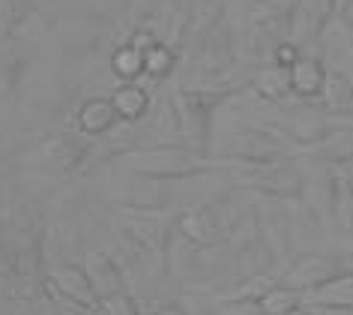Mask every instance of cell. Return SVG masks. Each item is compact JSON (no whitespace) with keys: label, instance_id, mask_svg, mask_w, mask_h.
Listing matches in <instances>:
<instances>
[{"label":"cell","instance_id":"cell-1","mask_svg":"<svg viewBox=\"0 0 353 315\" xmlns=\"http://www.w3.org/2000/svg\"><path fill=\"white\" fill-rule=\"evenodd\" d=\"M123 165L150 180H189L198 174H210L216 169H225V160H207L204 153L192 151L186 144H153L138 147L123 156Z\"/></svg>","mask_w":353,"mask_h":315},{"label":"cell","instance_id":"cell-2","mask_svg":"<svg viewBox=\"0 0 353 315\" xmlns=\"http://www.w3.org/2000/svg\"><path fill=\"white\" fill-rule=\"evenodd\" d=\"M222 153L228 156L225 162L234 165H272V162H285L294 156V147H290L285 138L272 135L270 129H240V133H231L228 142L222 144Z\"/></svg>","mask_w":353,"mask_h":315},{"label":"cell","instance_id":"cell-3","mask_svg":"<svg viewBox=\"0 0 353 315\" xmlns=\"http://www.w3.org/2000/svg\"><path fill=\"white\" fill-rule=\"evenodd\" d=\"M234 165V162H231ZM240 169V165H236ZM240 183L245 187L267 192L272 198H299L303 195V174L288 162H272V165H243L240 169Z\"/></svg>","mask_w":353,"mask_h":315},{"label":"cell","instance_id":"cell-4","mask_svg":"<svg viewBox=\"0 0 353 315\" xmlns=\"http://www.w3.org/2000/svg\"><path fill=\"white\" fill-rule=\"evenodd\" d=\"M120 229L123 234L138 243L141 249L147 252H156L162 256L168 249V240H171V222L162 220V213H144V210H135V207H126L120 210Z\"/></svg>","mask_w":353,"mask_h":315},{"label":"cell","instance_id":"cell-5","mask_svg":"<svg viewBox=\"0 0 353 315\" xmlns=\"http://www.w3.org/2000/svg\"><path fill=\"white\" fill-rule=\"evenodd\" d=\"M176 231L195 247H216L219 240H225L234 231V222L225 220V210L219 207H195L180 213Z\"/></svg>","mask_w":353,"mask_h":315},{"label":"cell","instance_id":"cell-6","mask_svg":"<svg viewBox=\"0 0 353 315\" xmlns=\"http://www.w3.org/2000/svg\"><path fill=\"white\" fill-rule=\"evenodd\" d=\"M339 274H341V261L321 256V252H305V256H299L294 265L285 270V276H281L279 285H285L296 294H308V292H314L317 285L330 283V279L339 276Z\"/></svg>","mask_w":353,"mask_h":315},{"label":"cell","instance_id":"cell-7","mask_svg":"<svg viewBox=\"0 0 353 315\" xmlns=\"http://www.w3.org/2000/svg\"><path fill=\"white\" fill-rule=\"evenodd\" d=\"M48 288L63 300L81 303L96 309V294L90 288V279H87L84 267L75 265V261H63V265H54L48 270Z\"/></svg>","mask_w":353,"mask_h":315},{"label":"cell","instance_id":"cell-8","mask_svg":"<svg viewBox=\"0 0 353 315\" xmlns=\"http://www.w3.org/2000/svg\"><path fill=\"white\" fill-rule=\"evenodd\" d=\"M87 156V144L75 135H51L46 142L37 144L33 151V160L42 162L46 169H54V171H72L84 162Z\"/></svg>","mask_w":353,"mask_h":315},{"label":"cell","instance_id":"cell-9","mask_svg":"<svg viewBox=\"0 0 353 315\" xmlns=\"http://www.w3.org/2000/svg\"><path fill=\"white\" fill-rule=\"evenodd\" d=\"M326 195L341 231H353V171L347 165H326Z\"/></svg>","mask_w":353,"mask_h":315},{"label":"cell","instance_id":"cell-10","mask_svg":"<svg viewBox=\"0 0 353 315\" xmlns=\"http://www.w3.org/2000/svg\"><path fill=\"white\" fill-rule=\"evenodd\" d=\"M330 12L332 0H299L294 19H290V42H296L299 48L305 42H317L326 21H330Z\"/></svg>","mask_w":353,"mask_h":315},{"label":"cell","instance_id":"cell-11","mask_svg":"<svg viewBox=\"0 0 353 315\" xmlns=\"http://www.w3.org/2000/svg\"><path fill=\"white\" fill-rule=\"evenodd\" d=\"M81 267H84L87 279H90L96 300L123 292V274H120V267L111 261V256H105V252H87Z\"/></svg>","mask_w":353,"mask_h":315},{"label":"cell","instance_id":"cell-12","mask_svg":"<svg viewBox=\"0 0 353 315\" xmlns=\"http://www.w3.org/2000/svg\"><path fill=\"white\" fill-rule=\"evenodd\" d=\"M321 99V108L323 115H353V84L350 78L341 73V69H326V78H323V87L317 93Z\"/></svg>","mask_w":353,"mask_h":315},{"label":"cell","instance_id":"cell-13","mask_svg":"<svg viewBox=\"0 0 353 315\" xmlns=\"http://www.w3.org/2000/svg\"><path fill=\"white\" fill-rule=\"evenodd\" d=\"M308 303L317 309H339V312H350L353 309V274H341L332 276L330 283L317 285L314 292H308Z\"/></svg>","mask_w":353,"mask_h":315},{"label":"cell","instance_id":"cell-14","mask_svg":"<svg viewBox=\"0 0 353 315\" xmlns=\"http://www.w3.org/2000/svg\"><path fill=\"white\" fill-rule=\"evenodd\" d=\"M117 111H114L111 99L105 96H96V99H87L81 108H78V129L87 138H102L105 133H111L117 126Z\"/></svg>","mask_w":353,"mask_h":315},{"label":"cell","instance_id":"cell-15","mask_svg":"<svg viewBox=\"0 0 353 315\" xmlns=\"http://www.w3.org/2000/svg\"><path fill=\"white\" fill-rule=\"evenodd\" d=\"M288 73H290V93H296L299 99H317L326 78L323 60L303 55L294 66H288Z\"/></svg>","mask_w":353,"mask_h":315},{"label":"cell","instance_id":"cell-16","mask_svg":"<svg viewBox=\"0 0 353 315\" xmlns=\"http://www.w3.org/2000/svg\"><path fill=\"white\" fill-rule=\"evenodd\" d=\"M252 90L258 93L263 102H272V105L285 102L290 96V73L285 66H276V64L261 66L258 73L252 75Z\"/></svg>","mask_w":353,"mask_h":315},{"label":"cell","instance_id":"cell-17","mask_svg":"<svg viewBox=\"0 0 353 315\" xmlns=\"http://www.w3.org/2000/svg\"><path fill=\"white\" fill-rule=\"evenodd\" d=\"M111 105H114V111H117V117L120 120H129V124H135V120L141 117H147V111H150V93L144 90L141 84L135 82H126L123 87H117L111 96Z\"/></svg>","mask_w":353,"mask_h":315},{"label":"cell","instance_id":"cell-18","mask_svg":"<svg viewBox=\"0 0 353 315\" xmlns=\"http://www.w3.org/2000/svg\"><path fill=\"white\" fill-rule=\"evenodd\" d=\"M111 69L123 78V82H135L138 75H144V55H141V51H135V48H132L129 42H126L123 48L114 51Z\"/></svg>","mask_w":353,"mask_h":315},{"label":"cell","instance_id":"cell-19","mask_svg":"<svg viewBox=\"0 0 353 315\" xmlns=\"http://www.w3.org/2000/svg\"><path fill=\"white\" fill-rule=\"evenodd\" d=\"M299 297L303 294L290 292V288H285V285H272L258 303H261L263 315H285V312L294 309V306H299Z\"/></svg>","mask_w":353,"mask_h":315},{"label":"cell","instance_id":"cell-20","mask_svg":"<svg viewBox=\"0 0 353 315\" xmlns=\"http://www.w3.org/2000/svg\"><path fill=\"white\" fill-rule=\"evenodd\" d=\"M174 51L165 46V42H156L153 48L144 55V73L153 78V82H162L165 75H171V69H174Z\"/></svg>","mask_w":353,"mask_h":315},{"label":"cell","instance_id":"cell-21","mask_svg":"<svg viewBox=\"0 0 353 315\" xmlns=\"http://www.w3.org/2000/svg\"><path fill=\"white\" fill-rule=\"evenodd\" d=\"M96 315H141V309H138L135 297L123 288L117 294L99 297V300H96Z\"/></svg>","mask_w":353,"mask_h":315},{"label":"cell","instance_id":"cell-22","mask_svg":"<svg viewBox=\"0 0 353 315\" xmlns=\"http://www.w3.org/2000/svg\"><path fill=\"white\" fill-rule=\"evenodd\" d=\"M299 57H303V48H299L296 42H290V39H281L279 46L272 48V64H276V66L288 69V66H294Z\"/></svg>","mask_w":353,"mask_h":315},{"label":"cell","instance_id":"cell-23","mask_svg":"<svg viewBox=\"0 0 353 315\" xmlns=\"http://www.w3.org/2000/svg\"><path fill=\"white\" fill-rule=\"evenodd\" d=\"M216 315H263L258 300H243V297H234L225 306H219Z\"/></svg>","mask_w":353,"mask_h":315},{"label":"cell","instance_id":"cell-24","mask_svg":"<svg viewBox=\"0 0 353 315\" xmlns=\"http://www.w3.org/2000/svg\"><path fill=\"white\" fill-rule=\"evenodd\" d=\"M57 312H60V315H96V309H90V306L63 300V297H57Z\"/></svg>","mask_w":353,"mask_h":315},{"label":"cell","instance_id":"cell-25","mask_svg":"<svg viewBox=\"0 0 353 315\" xmlns=\"http://www.w3.org/2000/svg\"><path fill=\"white\" fill-rule=\"evenodd\" d=\"M156 42H159V39H153V37H150V33H135V37L129 39V46L135 48V51H141V55H147V51L153 48Z\"/></svg>","mask_w":353,"mask_h":315},{"label":"cell","instance_id":"cell-26","mask_svg":"<svg viewBox=\"0 0 353 315\" xmlns=\"http://www.w3.org/2000/svg\"><path fill=\"white\" fill-rule=\"evenodd\" d=\"M156 315H186V309H183V306H176V303H165Z\"/></svg>","mask_w":353,"mask_h":315},{"label":"cell","instance_id":"cell-27","mask_svg":"<svg viewBox=\"0 0 353 315\" xmlns=\"http://www.w3.org/2000/svg\"><path fill=\"white\" fill-rule=\"evenodd\" d=\"M341 21H344V24H347V28L353 30V0H350V3L341 10Z\"/></svg>","mask_w":353,"mask_h":315},{"label":"cell","instance_id":"cell-28","mask_svg":"<svg viewBox=\"0 0 353 315\" xmlns=\"http://www.w3.org/2000/svg\"><path fill=\"white\" fill-rule=\"evenodd\" d=\"M285 315H312V312H308V309H303V306H294V309H290V312H285Z\"/></svg>","mask_w":353,"mask_h":315},{"label":"cell","instance_id":"cell-29","mask_svg":"<svg viewBox=\"0 0 353 315\" xmlns=\"http://www.w3.org/2000/svg\"><path fill=\"white\" fill-rule=\"evenodd\" d=\"M344 75H347V78H350V84H353V73H344Z\"/></svg>","mask_w":353,"mask_h":315}]
</instances>
